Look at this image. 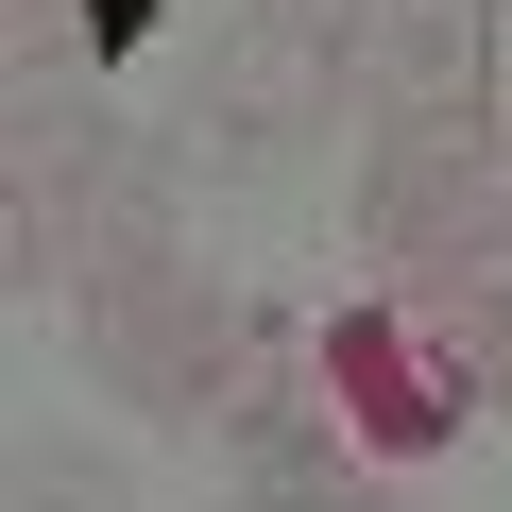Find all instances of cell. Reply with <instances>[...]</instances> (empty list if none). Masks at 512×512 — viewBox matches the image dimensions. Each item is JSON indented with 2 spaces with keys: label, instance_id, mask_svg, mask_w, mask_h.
Segmentation results:
<instances>
[{
  "label": "cell",
  "instance_id": "cell-13",
  "mask_svg": "<svg viewBox=\"0 0 512 512\" xmlns=\"http://www.w3.org/2000/svg\"><path fill=\"white\" fill-rule=\"evenodd\" d=\"M222 512H239V495H222Z\"/></svg>",
  "mask_w": 512,
  "mask_h": 512
},
{
  "label": "cell",
  "instance_id": "cell-7",
  "mask_svg": "<svg viewBox=\"0 0 512 512\" xmlns=\"http://www.w3.org/2000/svg\"><path fill=\"white\" fill-rule=\"evenodd\" d=\"M120 120H103V86L86 69H18V103H0V171H35V188H86V154H103Z\"/></svg>",
  "mask_w": 512,
  "mask_h": 512
},
{
  "label": "cell",
  "instance_id": "cell-11",
  "mask_svg": "<svg viewBox=\"0 0 512 512\" xmlns=\"http://www.w3.org/2000/svg\"><path fill=\"white\" fill-rule=\"evenodd\" d=\"M256 18H291V35H325V52L359 69V18H376V0H256Z\"/></svg>",
  "mask_w": 512,
  "mask_h": 512
},
{
  "label": "cell",
  "instance_id": "cell-3",
  "mask_svg": "<svg viewBox=\"0 0 512 512\" xmlns=\"http://www.w3.org/2000/svg\"><path fill=\"white\" fill-rule=\"evenodd\" d=\"M342 52L325 35H291V18H256V0H239V18L205 35V69H188V154H222V171H274L291 137H325L342 120Z\"/></svg>",
  "mask_w": 512,
  "mask_h": 512
},
{
  "label": "cell",
  "instance_id": "cell-2",
  "mask_svg": "<svg viewBox=\"0 0 512 512\" xmlns=\"http://www.w3.org/2000/svg\"><path fill=\"white\" fill-rule=\"evenodd\" d=\"M359 239L393 274H478V256H512V137L495 120H376Z\"/></svg>",
  "mask_w": 512,
  "mask_h": 512
},
{
  "label": "cell",
  "instance_id": "cell-6",
  "mask_svg": "<svg viewBox=\"0 0 512 512\" xmlns=\"http://www.w3.org/2000/svg\"><path fill=\"white\" fill-rule=\"evenodd\" d=\"M410 325L444 342V376L478 410H512V256H478V274H410Z\"/></svg>",
  "mask_w": 512,
  "mask_h": 512
},
{
  "label": "cell",
  "instance_id": "cell-9",
  "mask_svg": "<svg viewBox=\"0 0 512 512\" xmlns=\"http://www.w3.org/2000/svg\"><path fill=\"white\" fill-rule=\"evenodd\" d=\"M0 512H137V495H120L103 444H18V495H0Z\"/></svg>",
  "mask_w": 512,
  "mask_h": 512
},
{
  "label": "cell",
  "instance_id": "cell-8",
  "mask_svg": "<svg viewBox=\"0 0 512 512\" xmlns=\"http://www.w3.org/2000/svg\"><path fill=\"white\" fill-rule=\"evenodd\" d=\"M0 291H18V308L86 291V205H69V188H35V171H0Z\"/></svg>",
  "mask_w": 512,
  "mask_h": 512
},
{
  "label": "cell",
  "instance_id": "cell-12",
  "mask_svg": "<svg viewBox=\"0 0 512 512\" xmlns=\"http://www.w3.org/2000/svg\"><path fill=\"white\" fill-rule=\"evenodd\" d=\"M325 512H410V495H376V478H359V495H325Z\"/></svg>",
  "mask_w": 512,
  "mask_h": 512
},
{
  "label": "cell",
  "instance_id": "cell-10",
  "mask_svg": "<svg viewBox=\"0 0 512 512\" xmlns=\"http://www.w3.org/2000/svg\"><path fill=\"white\" fill-rule=\"evenodd\" d=\"M69 18H86V0H0V52H18V69H52V52H69Z\"/></svg>",
  "mask_w": 512,
  "mask_h": 512
},
{
  "label": "cell",
  "instance_id": "cell-1",
  "mask_svg": "<svg viewBox=\"0 0 512 512\" xmlns=\"http://www.w3.org/2000/svg\"><path fill=\"white\" fill-rule=\"evenodd\" d=\"M86 359H103V393L120 410H154V427H222L256 376L291 359V325L256 308V291H222V274H120V291H86Z\"/></svg>",
  "mask_w": 512,
  "mask_h": 512
},
{
  "label": "cell",
  "instance_id": "cell-4",
  "mask_svg": "<svg viewBox=\"0 0 512 512\" xmlns=\"http://www.w3.org/2000/svg\"><path fill=\"white\" fill-rule=\"evenodd\" d=\"M495 18L512 0H376L359 18V103L376 120H495Z\"/></svg>",
  "mask_w": 512,
  "mask_h": 512
},
{
  "label": "cell",
  "instance_id": "cell-5",
  "mask_svg": "<svg viewBox=\"0 0 512 512\" xmlns=\"http://www.w3.org/2000/svg\"><path fill=\"white\" fill-rule=\"evenodd\" d=\"M69 205H86V291L171 274V222H188V120H171V137H137V120H120V137L86 154V188H69Z\"/></svg>",
  "mask_w": 512,
  "mask_h": 512
}]
</instances>
